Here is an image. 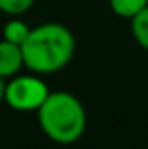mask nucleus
Returning a JSON list of instances; mask_svg holds the SVG:
<instances>
[{
    "instance_id": "1",
    "label": "nucleus",
    "mask_w": 148,
    "mask_h": 149,
    "mask_svg": "<svg viewBox=\"0 0 148 149\" xmlns=\"http://www.w3.org/2000/svg\"><path fill=\"white\" fill-rule=\"evenodd\" d=\"M77 40L61 23H44L30 30L21 45L25 68L35 74H52L66 68L75 56Z\"/></svg>"
},
{
    "instance_id": "2",
    "label": "nucleus",
    "mask_w": 148,
    "mask_h": 149,
    "mask_svg": "<svg viewBox=\"0 0 148 149\" xmlns=\"http://www.w3.org/2000/svg\"><path fill=\"white\" fill-rule=\"evenodd\" d=\"M42 132L56 144L77 142L87 127V114L82 101L70 92H51L37 109Z\"/></svg>"
},
{
    "instance_id": "3",
    "label": "nucleus",
    "mask_w": 148,
    "mask_h": 149,
    "mask_svg": "<svg viewBox=\"0 0 148 149\" xmlns=\"http://www.w3.org/2000/svg\"><path fill=\"white\" fill-rule=\"evenodd\" d=\"M51 94L47 83L38 74H16L5 83L4 102L14 111H37Z\"/></svg>"
},
{
    "instance_id": "4",
    "label": "nucleus",
    "mask_w": 148,
    "mask_h": 149,
    "mask_svg": "<svg viewBox=\"0 0 148 149\" xmlns=\"http://www.w3.org/2000/svg\"><path fill=\"white\" fill-rule=\"evenodd\" d=\"M25 66L21 45L11 43L7 40H0V76L4 80H9L16 74H19L21 68Z\"/></svg>"
},
{
    "instance_id": "5",
    "label": "nucleus",
    "mask_w": 148,
    "mask_h": 149,
    "mask_svg": "<svg viewBox=\"0 0 148 149\" xmlns=\"http://www.w3.org/2000/svg\"><path fill=\"white\" fill-rule=\"evenodd\" d=\"M30 26L21 21V19H11L4 24V30H2V37L4 40L11 42V43H16V45H23V42L26 40V37L30 35Z\"/></svg>"
},
{
    "instance_id": "6",
    "label": "nucleus",
    "mask_w": 148,
    "mask_h": 149,
    "mask_svg": "<svg viewBox=\"0 0 148 149\" xmlns=\"http://www.w3.org/2000/svg\"><path fill=\"white\" fill-rule=\"evenodd\" d=\"M131 33L136 43L148 52V7L131 19Z\"/></svg>"
},
{
    "instance_id": "7",
    "label": "nucleus",
    "mask_w": 148,
    "mask_h": 149,
    "mask_svg": "<svg viewBox=\"0 0 148 149\" xmlns=\"http://www.w3.org/2000/svg\"><path fill=\"white\" fill-rule=\"evenodd\" d=\"M108 2L111 10L118 17H125V19H132L145 7H148V0H108Z\"/></svg>"
},
{
    "instance_id": "8",
    "label": "nucleus",
    "mask_w": 148,
    "mask_h": 149,
    "mask_svg": "<svg viewBox=\"0 0 148 149\" xmlns=\"http://www.w3.org/2000/svg\"><path fill=\"white\" fill-rule=\"evenodd\" d=\"M35 5V0H0V12L18 17L26 14Z\"/></svg>"
},
{
    "instance_id": "9",
    "label": "nucleus",
    "mask_w": 148,
    "mask_h": 149,
    "mask_svg": "<svg viewBox=\"0 0 148 149\" xmlns=\"http://www.w3.org/2000/svg\"><path fill=\"white\" fill-rule=\"evenodd\" d=\"M5 83H7V80H4V78L0 76V102H4V95H5Z\"/></svg>"
}]
</instances>
